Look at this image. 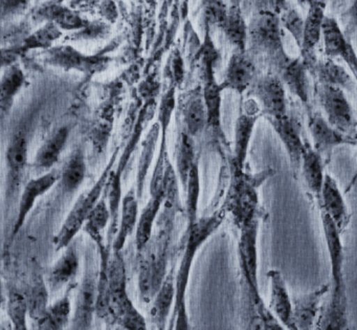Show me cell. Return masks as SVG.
Returning a JSON list of instances; mask_svg holds the SVG:
<instances>
[{
  "label": "cell",
  "instance_id": "681fc988",
  "mask_svg": "<svg viewBox=\"0 0 357 330\" xmlns=\"http://www.w3.org/2000/svg\"><path fill=\"white\" fill-rule=\"evenodd\" d=\"M31 0H0L1 3V16L3 20L18 15L28 9Z\"/></svg>",
  "mask_w": 357,
  "mask_h": 330
},
{
  "label": "cell",
  "instance_id": "f907efd6",
  "mask_svg": "<svg viewBox=\"0 0 357 330\" xmlns=\"http://www.w3.org/2000/svg\"><path fill=\"white\" fill-rule=\"evenodd\" d=\"M298 1V5L302 6V7H309V6L312 5L314 1L317 0H296Z\"/></svg>",
  "mask_w": 357,
  "mask_h": 330
},
{
  "label": "cell",
  "instance_id": "30bf717a",
  "mask_svg": "<svg viewBox=\"0 0 357 330\" xmlns=\"http://www.w3.org/2000/svg\"><path fill=\"white\" fill-rule=\"evenodd\" d=\"M267 66L271 68V72L275 73L281 79L286 89L300 100L306 112L312 110L307 75L309 72L301 56L296 58L290 57L285 51L267 62Z\"/></svg>",
  "mask_w": 357,
  "mask_h": 330
},
{
  "label": "cell",
  "instance_id": "f5cc1de1",
  "mask_svg": "<svg viewBox=\"0 0 357 330\" xmlns=\"http://www.w3.org/2000/svg\"><path fill=\"white\" fill-rule=\"evenodd\" d=\"M229 6H241L242 0H227Z\"/></svg>",
  "mask_w": 357,
  "mask_h": 330
},
{
  "label": "cell",
  "instance_id": "83f0119b",
  "mask_svg": "<svg viewBox=\"0 0 357 330\" xmlns=\"http://www.w3.org/2000/svg\"><path fill=\"white\" fill-rule=\"evenodd\" d=\"M175 299H176V276H175L174 269H172L167 273L164 281L160 284L153 298L150 315L156 327L162 329L166 327L171 310L173 313L174 309Z\"/></svg>",
  "mask_w": 357,
  "mask_h": 330
},
{
  "label": "cell",
  "instance_id": "9c48e42d",
  "mask_svg": "<svg viewBox=\"0 0 357 330\" xmlns=\"http://www.w3.org/2000/svg\"><path fill=\"white\" fill-rule=\"evenodd\" d=\"M43 62L66 72L77 70L86 75H95L107 68L110 59L107 56L87 55L70 45H54L41 53Z\"/></svg>",
  "mask_w": 357,
  "mask_h": 330
},
{
  "label": "cell",
  "instance_id": "7a4b0ae2",
  "mask_svg": "<svg viewBox=\"0 0 357 330\" xmlns=\"http://www.w3.org/2000/svg\"><path fill=\"white\" fill-rule=\"evenodd\" d=\"M321 223L326 248L329 256L331 294L327 304L321 307L315 327L317 329L325 330L346 329L348 327V297L344 283V253L342 232L323 211H321Z\"/></svg>",
  "mask_w": 357,
  "mask_h": 330
},
{
  "label": "cell",
  "instance_id": "836d02e7",
  "mask_svg": "<svg viewBox=\"0 0 357 330\" xmlns=\"http://www.w3.org/2000/svg\"><path fill=\"white\" fill-rule=\"evenodd\" d=\"M225 91L221 83L216 78L204 81L202 93H204V104L206 108L208 118V129L212 130L219 137H223L222 127H221V103H222V93Z\"/></svg>",
  "mask_w": 357,
  "mask_h": 330
},
{
  "label": "cell",
  "instance_id": "bcb514c9",
  "mask_svg": "<svg viewBox=\"0 0 357 330\" xmlns=\"http://www.w3.org/2000/svg\"><path fill=\"white\" fill-rule=\"evenodd\" d=\"M29 304V313L32 319L38 321L47 313V290L43 282H36L26 294Z\"/></svg>",
  "mask_w": 357,
  "mask_h": 330
},
{
  "label": "cell",
  "instance_id": "c3c4849f",
  "mask_svg": "<svg viewBox=\"0 0 357 330\" xmlns=\"http://www.w3.org/2000/svg\"><path fill=\"white\" fill-rule=\"evenodd\" d=\"M288 0H254L252 9L254 13H273L281 15L283 10L287 7Z\"/></svg>",
  "mask_w": 357,
  "mask_h": 330
},
{
  "label": "cell",
  "instance_id": "2e32d148",
  "mask_svg": "<svg viewBox=\"0 0 357 330\" xmlns=\"http://www.w3.org/2000/svg\"><path fill=\"white\" fill-rule=\"evenodd\" d=\"M327 3L325 0H317L308 7V13L305 18L304 35L301 45V57L305 66L311 74L317 63L315 55L317 45L323 38L324 22H325V10Z\"/></svg>",
  "mask_w": 357,
  "mask_h": 330
},
{
  "label": "cell",
  "instance_id": "44dd1931",
  "mask_svg": "<svg viewBox=\"0 0 357 330\" xmlns=\"http://www.w3.org/2000/svg\"><path fill=\"white\" fill-rule=\"evenodd\" d=\"M330 288H331V284H324L313 292L301 294L292 299V303H294L292 315H294L296 330H309L315 328L321 307H323L321 301L330 292Z\"/></svg>",
  "mask_w": 357,
  "mask_h": 330
},
{
  "label": "cell",
  "instance_id": "f6af8a7d",
  "mask_svg": "<svg viewBox=\"0 0 357 330\" xmlns=\"http://www.w3.org/2000/svg\"><path fill=\"white\" fill-rule=\"evenodd\" d=\"M280 20H281L282 27L289 32L294 40L296 41L298 49H300L301 45H302L303 35H304V18L298 13L296 8L288 3L287 7L283 10L281 15H280Z\"/></svg>",
  "mask_w": 357,
  "mask_h": 330
},
{
  "label": "cell",
  "instance_id": "4dcf8cb0",
  "mask_svg": "<svg viewBox=\"0 0 357 330\" xmlns=\"http://www.w3.org/2000/svg\"><path fill=\"white\" fill-rule=\"evenodd\" d=\"M310 75L317 79V82L321 84L342 87L344 91H352L354 89V77L351 76L344 66L326 56L324 59H317Z\"/></svg>",
  "mask_w": 357,
  "mask_h": 330
},
{
  "label": "cell",
  "instance_id": "8992f818",
  "mask_svg": "<svg viewBox=\"0 0 357 330\" xmlns=\"http://www.w3.org/2000/svg\"><path fill=\"white\" fill-rule=\"evenodd\" d=\"M109 276V315L128 329H143L145 319L137 310L126 290V271L121 252H114L108 265Z\"/></svg>",
  "mask_w": 357,
  "mask_h": 330
},
{
  "label": "cell",
  "instance_id": "603a6c76",
  "mask_svg": "<svg viewBox=\"0 0 357 330\" xmlns=\"http://www.w3.org/2000/svg\"><path fill=\"white\" fill-rule=\"evenodd\" d=\"M319 208L333 220L342 233L348 227L350 214L346 200L335 179L328 173H326Z\"/></svg>",
  "mask_w": 357,
  "mask_h": 330
},
{
  "label": "cell",
  "instance_id": "6da1fadb",
  "mask_svg": "<svg viewBox=\"0 0 357 330\" xmlns=\"http://www.w3.org/2000/svg\"><path fill=\"white\" fill-rule=\"evenodd\" d=\"M260 219L240 227L238 260L241 273L243 321L248 329L282 328L281 323L265 306L258 281V235Z\"/></svg>",
  "mask_w": 357,
  "mask_h": 330
},
{
  "label": "cell",
  "instance_id": "816d5d0a",
  "mask_svg": "<svg viewBox=\"0 0 357 330\" xmlns=\"http://www.w3.org/2000/svg\"><path fill=\"white\" fill-rule=\"evenodd\" d=\"M325 1H327V0H325ZM331 1L332 6H333L334 8H338L340 7V6L344 5L347 0H331Z\"/></svg>",
  "mask_w": 357,
  "mask_h": 330
},
{
  "label": "cell",
  "instance_id": "f546056e",
  "mask_svg": "<svg viewBox=\"0 0 357 330\" xmlns=\"http://www.w3.org/2000/svg\"><path fill=\"white\" fill-rule=\"evenodd\" d=\"M26 83V74L17 62L9 64L3 70L0 83V112L3 120L11 112L16 97L20 95Z\"/></svg>",
  "mask_w": 357,
  "mask_h": 330
},
{
  "label": "cell",
  "instance_id": "9a60e30c",
  "mask_svg": "<svg viewBox=\"0 0 357 330\" xmlns=\"http://www.w3.org/2000/svg\"><path fill=\"white\" fill-rule=\"evenodd\" d=\"M307 126L312 137V146L321 156H329L338 146H354L352 137L334 128L321 112H307Z\"/></svg>",
  "mask_w": 357,
  "mask_h": 330
},
{
  "label": "cell",
  "instance_id": "5bb4252c",
  "mask_svg": "<svg viewBox=\"0 0 357 330\" xmlns=\"http://www.w3.org/2000/svg\"><path fill=\"white\" fill-rule=\"evenodd\" d=\"M99 273L87 262L82 282L79 286L72 317L73 329H89L93 325V315L97 313Z\"/></svg>",
  "mask_w": 357,
  "mask_h": 330
},
{
  "label": "cell",
  "instance_id": "ac0fdd59",
  "mask_svg": "<svg viewBox=\"0 0 357 330\" xmlns=\"http://www.w3.org/2000/svg\"><path fill=\"white\" fill-rule=\"evenodd\" d=\"M324 54L326 57L335 59L342 58L357 81V55L346 38L335 18L326 16L323 29Z\"/></svg>",
  "mask_w": 357,
  "mask_h": 330
},
{
  "label": "cell",
  "instance_id": "f1b7e54d",
  "mask_svg": "<svg viewBox=\"0 0 357 330\" xmlns=\"http://www.w3.org/2000/svg\"><path fill=\"white\" fill-rule=\"evenodd\" d=\"M37 17L45 22H52L62 31H78L86 28L89 22L78 12L60 3H47L38 8Z\"/></svg>",
  "mask_w": 357,
  "mask_h": 330
},
{
  "label": "cell",
  "instance_id": "7402d4cb",
  "mask_svg": "<svg viewBox=\"0 0 357 330\" xmlns=\"http://www.w3.org/2000/svg\"><path fill=\"white\" fill-rule=\"evenodd\" d=\"M300 174L307 192L319 206L326 177L325 160L324 156L308 141L303 153Z\"/></svg>",
  "mask_w": 357,
  "mask_h": 330
},
{
  "label": "cell",
  "instance_id": "1f68e13d",
  "mask_svg": "<svg viewBox=\"0 0 357 330\" xmlns=\"http://www.w3.org/2000/svg\"><path fill=\"white\" fill-rule=\"evenodd\" d=\"M68 137H70L68 127L62 126L56 129L39 147L35 158V167L43 170L53 168L66 147Z\"/></svg>",
  "mask_w": 357,
  "mask_h": 330
},
{
  "label": "cell",
  "instance_id": "52a82bcc",
  "mask_svg": "<svg viewBox=\"0 0 357 330\" xmlns=\"http://www.w3.org/2000/svg\"><path fill=\"white\" fill-rule=\"evenodd\" d=\"M248 47L254 57L264 58L266 63L285 52L280 16L264 12L252 14L248 24Z\"/></svg>",
  "mask_w": 357,
  "mask_h": 330
},
{
  "label": "cell",
  "instance_id": "e575fe53",
  "mask_svg": "<svg viewBox=\"0 0 357 330\" xmlns=\"http://www.w3.org/2000/svg\"><path fill=\"white\" fill-rule=\"evenodd\" d=\"M164 200L165 196H150L147 204L139 214L135 229V246L139 252H143L151 240L154 223L164 204Z\"/></svg>",
  "mask_w": 357,
  "mask_h": 330
},
{
  "label": "cell",
  "instance_id": "8d00e7d4",
  "mask_svg": "<svg viewBox=\"0 0 357 330\" xmlns=\"http://www.w3.org/2000/svg\"><path fill=\"white\" fill-rule=\"evenodd\" d=\"M86 171L84 152L81 149H77L73 152L61 170L59 181L62 190L68 194L76 192L85 181Z\"/></svg>",
  "mask_w": 357,
  "mask_h": 330
},
{
  "label": "cell",
  "instance_id": "b9f144b4",
  "mask_svg": "<svg viewBox=\"0 0 357 330\" xmlns=\"http://www.w3.org/2000/svg\"><path fill=\"white\" fill-rule=\"evenodd\" d=\"M185 214H187L188 227L198 220V202L200 194V177L198 163L192 167L185 186Z\"/></svg>",
  "mask_w": 357,
  "mask_h": 330
},
{
  "label": "cell",
  "instance_id": "8fae6325",
  "mask_svg": "<svg viewBox=\"0 0 357 330\" xmlns=\"http://www.w3.org/2000/svg\"><path fill=\"white\" fill-rule=\"evenodd\" d=\"M286 89L281 79L275 73L269 72L257 77L248 89V96L258 102L261 114L265 119L280 118L289 112Z\"/></svg>",
  "mask_w": 357,
  "mask_h": 330
},
{
  "label": "cell",
  "instance_id": "7dc6e473",
  "mask_svg": "<svg viewBox=\"0 0 357 330\" xmlns=\"http://www.w3.org/2000/svg\"><path fill=\"white\" fill-rule=\"evenodd\" d=\"M342 31L348 40H351L357 29V0H353L350 7L340 16Z\"/></svg>",
  "mask_w": 357,
  "mask_h": 330
},
{
  "label": "cell",
  "instance_id": "7bdbcfd3",
  "mask_svg": "<svg viewBox=\"0 0 357 330\" xmlns=\"http://www.w3.org/2000/svg\"><path fill=\"white\" fill-rule=\"evenodd\" d=\"M29 304L26 294L11 290L8 296V315L15 329H26Z\"/></svg>",
  "mask_w": 357,
  "mask_h": 330
},
{
  "label": "cell",
  "instance_id": "ee69618b",
  "mask_svg": "<svg viewBox=\"0 0 357 330\" xmlns=\"http://www.w3.org/2000/svg\"><path fill=\"white\" fill-rule=\"evenodd\" d=\"M198 59L202 68V80L215 78V66L219 59V53L213 43L212 37L208 31H206L204 45L198 54Z\"/></svg>",
  "mask_w": 357,
  "mask_h": 330
},
{
  "label": "cell",
  "instance_id": "cb8c5ba5",
  "mask_svg": "<svg viewBox=\"0 0 357 330\" xmlns=\"http://www.w3.org/2000/svg\"><path fill=\"white\" fill-rule=\"evenodd\" d=\"M181 120L183 130L196 137L208 128L206 108L204 104L202 87L190 91L181 104Z\"/></svg>",
  "mask_w": 357,
  "mask_h": 330
},
{
  "label": "cell",
  "instance_id": "ba28073f",
  "mask_svg": "<svg viewBox=\"0 0 357 330\" xmlns=\"http://www.w3.org/2000/svg\"><path fill=\"white\" fill-rule=\"evenodd\" d=\"M314 96L324 116L334 128L350 135L356 130V119L344 89L317 82Z\"/></svg>",
  "mask_w": 357,
  "mask_h": 330
},
{
  "label": "cell",
  "instance_id": "5b68a950",
  "mask_svg": "<svg viewBox=\"0 0 357 330\" xmlns=\"http://www.w3.org/2000/svg\"><path fill=\"white\" fill-rule=\"evenodd\" d=\"M119 151H120V148H118L112 153L109 162L106 165L103 172L100 175L98 181H96L95 185L78 198L76 204H74L72 210L68 213L63 225H61L57 235L54 238V246H55L56 252L66 250L70 244H72L75 236L84 227L87 217L91 214L96 204L101 200V196H103L102 193L106 191L110 175H112L114 165L116 163Z\"/></svg>",
  "mask_w": 357,
  "mask_h": 330
},
{
  "label": "cell",
  "instance_id": "f35d334b",
  "mask_svg": "<svg viewBox=\"0 0 357 330\" xmlns=\"http://www.w3.org/2000/svg\"><path fill=\"white\" fill-rule=\"evenodd\" d=\"M194 137L185 130L179 133L175 147V160H176V172L179 181L185 188L192 167L197 163L194 147Z\"/></svg>",
  "mask_w": 357,
  "mask_h": 330
},
{
  "label": "cell",
  "instance_id": "4fadbf2b",
  "mask_svg": "<svg viewBox=\"0 0 357 330\" xmlns=\"http://www.w3.org/2000/svg\"><path fill=\"white\" fill-rule=\"evenodd\" d=\"M260 117H262L261 108L254 98H250L242 104L234 133L233 158L231 160V166L234 168L245 170L248 148L257 121Z\"/></svg>",
  "mask_w": 357,
  "mask_h": 330
},
{
  "label": "cell",
  "instance_id": "277c9868",
  "mask_svg": "<svg viewBox=\"0 0 357 330\" xmlns=\"http://www.w3.org/2000/svg\"><path fill=\"white\" fill-rule=\"evenodd\" d=\"M231 168L233 177L223 208L227 213H231L234 223L240 229L246 223L262 216L259 202V187L273 174V170L250 175L245 170H239L231 166Z\"/></svg>",
  "mask_w": 357,
  "mask_h": 330
},
{
  "label": "cell",
  "instance_id": "60d3db41",
  "mask_svg": "<svg viewBox=\"0 0 357 330\" xmlns=\"http://www.w3.org/2000/svg\"><path fill=\"white\" fill-rule=\"evenodd\" d=\"M62 35L63 33H62L61 29L58 28L56 24H52V22H45L43 27L37 29L24 39L20 49L24 52L33 51V50L45 51V50L54 47V43L59 40Z\"/></svg>",
  "mask_w": 357,
  "mask_h": 330
},
{
  "label": "cell",
  "instance_id": "e0dca14e",
  "mask_svg": "<svg viewBox=\"0 0 357 330\" xmlns=\"http://www.w3.org/2000/svg\"><path fill=\"white\" fill-rule=\"evenodd\" d=\"M257 79L255 57L248 51L234 50L221 85L223 89L243 95Z\"/></svg>",
  "mask_w": 357,
  "mask_h": 330
},
{
  "label": "cell",
  "instance_id": "d6986e66",
  "mask_svg": "<svg viewBox=\"0 0 357 330\" xmlns=\"http://www.w3.org/2000/svg\"><path fill=\"white\" fill-rule=\"evenodd\" d=\"M60 174H61V171H47L41 177L30 179L26 183L22 190V195H20V202H18L17 217H16V221L14 223L13 230H12V235L16 236L20 233V230L24 227L26 217L30 214L37 200L41 196L45 195L47 191H50L57 183V181H60Z\"/></svg>",
  "mask_w": 357,
  "mask_h": 330
},
{
  "label": "cell",
  "instance_id": "d6a6232c",
  "mask_svg": "<svg viewBox=\"0 0 357 330\" xmlns=\"http://www.w3.org/2000/svg\"><path fill=\"white\" fill-rule=\"evenodd\" d=\"M219 28L225 33L234 50L248 51V24L244 20L241 6H229L227 16Z\"/></svg>",
  "mask_w": 357,
  "mask_h": 330
},
{
  "label": "cell",
  "instance_id": "db71d44e",
  "mask_svg": "<svg viewBox=\"0 0 357 330\" xmlns=\"http://www.w3.org/2000/svg\"><path fill=\"white\" fill-rule=\"evenodd\" d=\"M351 137H352L355 147H357V129L351 135Z\"/></svg>",
  "mask_w": 357,
  "mask_h": 330
},
{
  "label": "cell",
  "instance_id": "d590c367",
  "mask_svg": "<svg viewBox=\"0 0 357 330\" xmlns=\"http://www.w3.org/2000/svg\"><path fill=\"white\" fill-rule=\"evenodd\" d=\"M160 135V123H155L146 135L143 143H142V152L139 158V164H137V188H135L139 198L143 196L146 179H147L150 167H151L152 162H153Z\"/></svg>",
  "mask_w": 357,
  "mask_h": 330
},
{
  "label": "cell",
  "instance_id": "ffe728a7",
  "mask_svg": "<svg viewBox=\"0 0 357 330\" xmlns=\"http://www.w3.org/2000/svg\"><path fill=\"white\" fill-rule=\"evenodd\" d=\"M267 278L269 281L268 308L284 327L296 330L292 315L294 303L290 298L283 275L278 269H271L267 273Z\"/></svg>",
  "mask_w": 357,
  "mask_h": 330
},
{
  "label": "cell",
  "instance_id": "d4e9b609",
  "mask_svg": "<svg viewBox=\"0 0 357 330\" xmlns=\"http://www.w3.org/2000/svg\"><path fill=\"white\" fill-rule=\"evenodd\" d=\"M29 145L28 140L24 133H20L10 142L6 152V160L8 167V189L13 194L20 188L22 177L26 172L28 165Z\"/></svg>",
  "mask_w": 357,
  "mask_h": 330
},
{
  "label": "cell",
  "instance_id": "7c38bea8",
  "mask_svg": "<svg viewBox=\"0 0 357 330\" xmlns=\"http://www.w3.org/2000/svg\"><path fill=\"white\" fill-rule=\"evenodd\" d=\"M269 124L281 140L294 177L300 174L301 162L306 148L307 140L303 137L302 121L294 110H289L285 116L280 118H267Z\"/></svg>",
  "mask_w": 357,
  "mask_h": 330
},
{
  "label": "cell",
  "instance_id": "74e56055",
  "mask_svg": "<svg viewBox=\"0 0 357 330\" xmlns=\"http://www.w3.org/2000/svg\"><path fill=\"white\" fill-rule=\"evenodd\" d=\"M79 257L76 248L70 244L66 248L61 257L58 259L57 262L53 265L50 271V284L53 288H59L66 285V283L74 279L75 276L78 273Z\"/></svg>",
  "mask_w": 357,
  "mask_h": 330
},
{
  "label": "cell",
  "instance_id": "ab89813d",
  "mask_svg": "<svg viewBox=\"0 0 357 330\" xmlns=\"http://www.w3.org/2000/svg\"><path fill=\"white\" fill-rule=\"evenodd\" d=\"M72 302L70 294H66L50 305L47 313L37 321L40 329H62L70 323L72 317Z\"/></svg>",
  "mask_w": 357,
  "mask_h": 330
},
{
  "label": "cell",
  "instance_id": "484cf974",
  "mask_svg": "<svg viewBox=\"0 0 357 330\" xmlns=\"http://www.w3.org/2000/svg\"><path fill=\"white\" fill-rule=\"evenodd\" d=\"M139 216V196L137 189L133 188L123 197L121 204L118 231L112 241L114 252H122L129 236L132 235L137 229Z\"/></svg>",
  "mask_w": 357,
  "mask_h": 330
},
{
  "label": "cell",
  "instance_id": "3957f363",
  "mask_svg": "<svg viewBox=\"0 0 357 330\" xmlns=\"http://www.w3.org/2000/svg\"><path fill=\"white\" fill-rule=\"evenodd\" d=\"M225 215L227 211L222 208L208 216L198 218L194 225L187 227L185 248L176 273V299L171 317L172 327L174 325L176 329H187L189 327L185 294L194 259L202 244L222 225Z\"/></svg>",
  "mask_w": 357,
  "mask_h": 330
},
{
  "label": "cell",
  "instance_id": "4316f807",
  "mask_svg": "<svg viewBox=\"0 0 357 330\" xmlns=\"http://www.w3.org/2000/svg\"><path fill=\"white\" fill-rule=\"evenodd\" d=\"M112 223V212L107 202V195L104 193L101 200L96 204L91 214L87 217L84 225V231L89 234L99 250L101 259L110 258L109 250L104 242V232Z\"/></svg>",
  "mask_w": 357,
  "mask_h": 330
}]
</instances>
